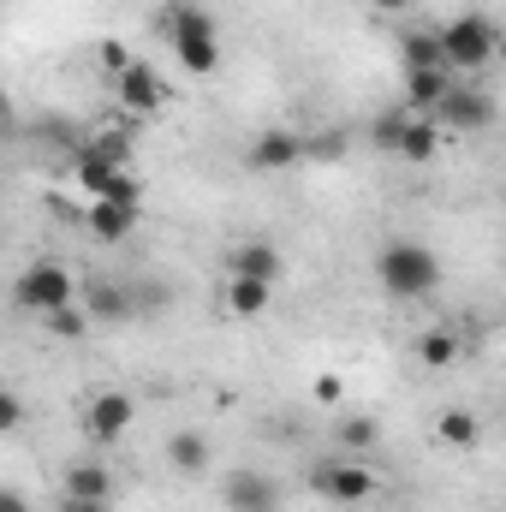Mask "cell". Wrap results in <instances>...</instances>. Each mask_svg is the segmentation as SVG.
<instances>
[{"label":"cell","instance_id":"6da1fadb","mask_svg":"<svg viewBox=\"0 0 506 512\" xmlns=\"http://www.w3.org/2000/svg\"><path fill=\"white\" fill-rule=\"evenodd\" d=\"M376 280L393 298H429L441 286V256L429 245H417V239H393V245L376 251Z\"/></svg>","mask_w":506,"mask_h":512},{"label":"cell","instance_id":"7a4b0ae2","mask_svg":"<svg viewBox=\"0 0 506 512\" xmlns=\"http://www.w3.org/2000/svg\"><path fill=\"white\" fill-rule=\"evenodd\" d=\"M161 36L173 42V54H179V66H185V72L209 78V72L221 66L215 18H209V12H197V6H167V12H161Z\"/></svg>","mask_w":506,"mask_h":512},{"label":"cell","instance_id":"3957f363","mask_svg":"<svg viewBox=\"0 0 506 512\" xmlns=\"http://www.w3.org/2000/svg\"><path fill=\"white\" fill-rule=\"evenodd\" d=\"M12 304L24 310V316H54V310H72L78 304V286H72V274L60 268V262H30L18 280H12Z\"/></svg>","mask_w":506,"mask_h":512},{"label":"cell","instance_id":"277c9868","mask_svg":"<svg viewBox=\"0 0 506 512\" xmlns=\"http://www.w3.org/2000/svg\"><path fill=\"white\" fill-rule=\"evenodd\" d=\"M441 48H447V66H453V72H477V66H489V60H495L501 36H495V24H489V18L459 12V18H447V24H441Z\"/></svg>","mask_w":506,"mask_h":512},{"label":"cell","instance_id":"5b68a950","mask_svg":"<svg viewBox=\"0 0 506 512\" xmlns=\"http://www.w3.org/2000/svg\"><path fill=\"white\" fill-rule=\"evenodd\" d=\"M310 489L328 495V501H340V507H364V501L376 495V471L358 465V459H322V465L310 471Z\"/></svg>","mask_w":506,"mask_h":512},{"label":"cell","instance_id":"8992f818","mask_svg":"<svg viewBox=\"0 0 506 512\" xmlns=\"http://www.w3.org/2000/svg\"><path fill=\"white\" fill-rule=\"evenodd\" d=\"M114 96H120V108H126V114H143V120L167 108V84H161V72H155V66H143V60H131L126 72L114 78Z\"/></svg>","mask_w":506,"mask_h":512},{"label":"cell","instance_id":"52a82bcc","mask_svg":"<svg viewBox=\"0 0 506 512\" xmlns=\"http://www.w3.org/2000/svg\"><path fill=\"white\" fill-rule=\"evenodd\" d=\"M245 161H251V173H286V167L310 161V143H304L298 131L274 126V131H262L251 149H245Z\"/></svg>","mask_w":506,"mask_h":512},{"label":"cell","instance_id":"ba28073f","mask_svg":"<svg viewBox=\"0 0 506 512\" xmlns=\"http://www.w3.org/2000/svg\"><path fill=\"white\" fill-rule=\"evenodd\" d=\"M131 417H137L131 393H96V399L84 405V435H90L96 447H108V441H120L131 429Z\"/></svg>","mask_w":506,"mask_h":512},{"label":"cell","instance_id":"9c48e42d","mask_svg":"<svg viewBox=\"0 0 506 512\" xmlns=\"http://www.w3.org/2000/svg\"><path fill=\"white\" fill-rule=\"evenodd\" d=\"M221 501H227V512H280V483L262 471H233Z\"/></svg>","mask_w":506,"mask_h":512},{"label":"cell","instance_id":"30bf717a","mask_svg":"<svg viewBox=\"0 0 506 512\" xmlns=\"http://www.w3.org/2000/svg\"><path fill=\"white\" fill-rule=\"evenodd\" d=\"M435 120L453 131H483L495 120V102L483 96V90H447V102L435 108Z\"/></svg>","mask_w":506,"mask_h":512},{"label":"cell","instance_id":"8fae6325","mask_svg":"<svg viewBox=\"0 0 506 512\" xmlns=\"http://www.w3.org/2000/svg\"><path fill=\"white\" fill-rule=\"evenodd\" d=\"M137 203H90V215H84V227H90V239L96 245H126L131 233H137Z\"/></svg>","mask_w":506,"mask_h":512},{"label":"cell","instance_id":"7c38bea8","mask_svg":"<svg viewBox=\"0 0 506 512\" xmlns=\"http://www.w3.org/2000/svg\"><path fill=\"white\" fill-rule=\"evenodd\" d=\"M447 90H453V72H447V66L405 72V108H411V114H429V120H435V108L447 102Z\"/></svg>","mask_w":506,"mask_h":512},{"label":"cell","instance_id":"4fadbf2b","mask_svg":"<svg viewBox=\"0 0 506 512\" xmlns=\"http://www.w3.org/2000/svg\"><path fill=\"white\" fill-rule=\"evenodd\" d=\"M227 268H233L239 280H280V274H286V256L274 251V245H262V239H251V245H233Z\"/></svg>","mask_w":506,"mask_h":512},{"label":"cell","instance_id":"5bb4252c","mask_svg":"<svg viewBox=\"0 0 506 512\" xmlns=\"http://www.w3.org/2000/svg\"><path fill=\"white\" fill-rule=\"evenodd\" d=\"M435 149H441V120H429V114H411V120H405V137H399V161H411V167H429V161H435Z\"/></svg>","mask_w":506,"mask_h":512},{"label":"cell","instance_id":"9a60e30c","mask_svg":"<svg viewBox=\"0 0 506 512\" xmlns=\"http://www.w3.org/2000/svg\"><path fill=\"white\" fill-rule=\"evenodd\" d=\"M435 435H441V447H453V453H477V447H483V423H477V411H465V405L441 411Z\"/></svg>","mask_w":506,"mask_h":512},{"label":"cell","instance_id":"2e32d148","mask_svg":"<svg viewBox=\"0 0 506 512\" xmlns=\"http://www.w3.org/2000/svg\"><path fill=\"white\" fill-rule=\"evenodd\" d=\"M114 495V471L96 465V459H78L66 471V501H108Z\"/></svg>","mask_w":506,"mask_h":512},{"label":"cell","instance_id":"e0dca14e","mask_svg":"<svg viewBox=\"0 0 506 512\" xmlns=\"http://www.w3.org/2000/svg\"><path fill=\"white\" fill-rule=\"evenodd\" d=\"M84 310H90V322H126L131 310H137V298H131L126 286H114V280H96L84 292Z\"/></svg>","mask_w":506,"mask_h":512},{"label":"cell","instance_id":"ac0fdd59","mask_svg":"<svg viewBox=\"0 0 506 512\" xmlns=\"http://www.w3.org/2000/svg\"><path fill=\"white\" fill-rule=\"evenodd\" d=\"M399 60H405V72H423V66H447L441 30H411V36L399 42ZM447 72H453V66H447Z\"/></svg>","mask_w":506,"mask_h":512},{"label":"cell","instance_id":"d6986e66","mask_svg":"<svg viewBox=\"0 0 506 512\" xmlns=\"http://www.w3.org/2000/svg\"><path fill=\"white\" fill-rule=\"evenodd\" d=\"M167 465H173L179 477H197V471L209 465V441H203L197 429H179V435L167 441Z\"/></svg>","mask_w":506,"mask_h":512},{"label":"cell","instance_id":"ffe728a7","mask_svg":"<svg viewBox=\"0 0 506 512\" xmlns=\"http://www.w3.org/2000/svg\"><path fill=\"white\" fill-rule=\"evenodd\" d=\"M268 298H274V280H227V310L233 316H262L268 310Z\"/></svg>","mask_w":506,"mask_h":512},{"label":"cell","instance_id":"44dd1931","mask_svg":"<svg viewBox=\"0 0 506 512\" xmlns=\"http://www.w3.org/2000/svg\"><path fill=\"white\" fill-rule=\"evenodd\" d=\"M459 334H447V328H429V334H417V358L429 364V370H447V364H459Z\"/></svg>","mask_w":506,"mask_h":512},{"label":"cell","instance_id":"7402d4cb","mask_svg":"<svg viewBox=\"0 0 506 512\" xmlns=\"http://www.w3.org/2000/svg\"><path fill=\"white\" fill-rule=\"evenodd\" d=\"M376 423H370V417H346V423H340V435H334V447H346V453H364V447H376Z\"/></svg>","mask_w":506,"mask_h":512},{"label":"cell","instance_id":"603a6c76","mask_svg":"<svg viewBox=\"0 0 506 512\" xmlns=\"http://www.w3.org/2000/svg\"><path fill=\"white\" fill-rule=\"evenodd\" d=\"M405 120H411V108H399V114H381V120H376V149H393V155H399Z\"/></svg>","mask_w":506,"mask_h":512},{"label":"cell","instance_id":"cb8c5ba5","mask_svg":"<svg viewBox=\"0 0 506 512\" xmlns=\"http://www.w3.org/2000/svg\"><path fill=\"white\" fill-rule=\"evenodd\" d=\"M310 155H316V161H340V155H346V131H328V137H316V143H310Z\"/></svg>","mask_w":506,"mask_h":512},{"label":"cell","instance_id":"d4e9b609","mask_svg":"<svg viewBox=\"0 0 506 512\" xmlns=\"http://www.w3.org/2000/svg\"><path fill=\"white\" fill-rule=\"evenodd\" d=\"M102 66H108V72H114V78H120V72H126V66H131L126 42H102Z\"/></svg>","mask_w":506,"mask_h":512},{"label":"cell","instance_id":"484cf974","mask_svg":"<svg viewBox=\"0 0 506 512\" xmlns=\"http://www.w3.org/2000/svg\"><path fill=\"white\" fill-rule=\"evenodd\" d=\"M18 423H24V405H18V393H6V405H0V429L12 435Z\"/></svg>","mask_w":506,"mask_h":512},{"label":"cell","instance_id":"4316f807","mask_svg":"<svg viewBox=\"0 0 506 512\" xmlns=\"http://www.w3.org/2000/svg\"><path fill=\"white\" fill-rule=\"evenodd\" d=\"M340 393H346V387H340V376H316V399H322V405H334Z\"/></svg>","mask_w":506,"mask_h":512},{"label":"cell","instance_id":"83f0119b","mask_svg":"<svg viewBox=\"0 0 506 512\" xmlns=\"http://www.w3.org/2000/svg\"><path fill=\"white\" fill-rule=\"evenodd\" d=\"M54 512H108V501H60Z\"/></svg>","mask_w":506,"mask_h":512},{"label":"cell","instance_id":"f1b7e54d","mask_svg":"<svg viewBox=\"0 0 506 512\" xmlns=\"http://www.w3.org/2000/svg\"><path fill=\"white\" fill-rule=\"evenodd\" d=\"M0 512H24V495H18V489H6V495H0Z\"/></svg>","mask_w":506,"mask_h":512},{"label":"cell","instance_id":"f546056e","mask_svg":"<svg viewBox=\"0 0 506 512\" xmlns=\"http://www.w3.org/2000/svg\"><path fill=\"white\" fill-rule=\"evenodd\" d=\"M364 6H376V12H405L411 0H364Z\"/></svg>","mask_w":506,"mask_h":512}]
</instances>
